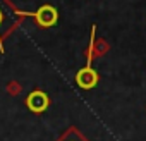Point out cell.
I'll return each mask as SVG.
<instances>
[{
  "instance_id": "obj_1",
  "label": "cell",
  "mask_w": 146,
  "mask_h": 141,
  "mask_svg": "<svg viewBox=\"0 0 146 141\" xmlns=\"http://www.w3.org/2000/svg\"><path fill=\"white\" fill-rule=\"evenodd\" d=\"M28 16H33L35 19H36V24L40 26V28H50V26H55L57 24V21H58V11L53 7V5H41L36 12H33V14H29L28 12Z\"/></svg>"
},
{
  "instance_id": "obj_2",
  "label": "cell",
  "mask_w": 146,
  "mask_h": 141,
  "mask_svg": "<svg viewBox=\"0 0 146 141\" xmlns=\"http://www.w3.org/2000/svg\"><path fill=\"white\" fill-rule=\"evenodd\" d=\"M50 105V98L45 91L41 90H35L28 95L26 98V107L33 112V114H43Z\"/></svg>"
},
{
  "instance_id": "obj_3",
  "label": "cell",
  "mask_w": 146,
  "mask_h": 141,
  "mask_svg": "<svg viewBox=\"0 0 146 141\" xmlns=\"http://www.w3.org/2000/svg\"><path fill=\"white\" fill-rule=\"evenodd\" d=\"M98 72L96 70H93L91 69V65H84L81 70H78V74H76V83H78V86L79 88H83V90H91V88H95L96 84H98Z\"/></svg>"
},
{
  "instance_id": "obj_4",
  "label": "cell",
  "mask_w": 146,
  "mask_h": 141,
  "mask_svg": "<svg viewBox=\"0 0 146 141\" xmlns=\"http://www.w3.org/2000/svg\"><path fill=\"white\" fill-rule=\"evenodd\" d=\"M16 24H17L16 19L9 14V11H5L2 0H0V52H4V40L16 28Z\"/></svg>"
},
{
  "instance_id": "obj_5",
  "label": "cell",
  "mask_w": 146,
  "mask_h": 141,
  "mask_svg": "<svg viewBox=\"0 0 146 141\" xmlns=\"http://www.w3.org/2000/svg\"><path fill=\"white\" fill-rule=\"evenodd\" d=\"M60 141H88L86 138H83L81 134H78L74 129H70V131H67L64 136H62V139Z\"/></svg>"
}]
</instances>
